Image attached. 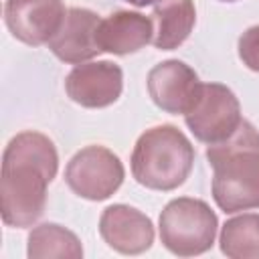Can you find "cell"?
Wrapping results in <instances>:
<instances>
[{"label":"cell","instance_id":"6da1fadb","mask_svg":"<svg viewBox=\"0 0 259 259\" xmlns=\"http://www.w3.org/2000/svg\"><path fill=\"white\" fill-rule=\"evenodd\" d=\"M59 170L55 142L34 130L16 134L2 152L0 210L8 227H32L45 212L47 186Z\"/></svg>","mask_w":259,"mask_h":259},{"label":"cell","instance_id":"7a4b0ae2","mask_svg":"<svg viewBox=\"0 0 259 259\" xmlns=\"http://www.w3.org/2000/svg\"><path fill=\"white\" fill-rule=\"evenodd\" d=\"M212 166V198L227 212L259 208V132L243 119L225 142L206 148Z\"/></svg>","mask_w":259,"mask_h":259},{"label":"cell","instance_id":"3957f363","mask_svg":"<svg viewBox=\"0 0 259 259\" xmlns=\"http://www.w3.org/2000/svg\"><path fill=\"white\" fill-rule=\"evenodd\" d=\"M194 146L176 125L162 123L146 130L132 152L130 168L138 184L170 192L186 182L194 166Z\"/></svg>","mask_w":259,"mask_h":259},{"label":"cell","instance_id":"277c9868","mask_svg":"<svg viewBox=\"0 0 259 259\" xmlns=\"http://www.w3.org/2000/svg\"><path fill=\"white\" fill-rule=\"evenodd\" d=\"M162 245L178 257H194L212 249L219 219L208 202L192 196L172 198L158 221Z\"/></svg>","mask_w":259,"mask_h":259},{"label":"cell","instance_id":"5b68a950","mask_svg":"<svg viewBox=\"0 0 259 259\" xmlns=\"http://www.w3.org/2000/svg\"><path fill=\"white\" fill-rule=\"evenodd\" d=\"M184 123L192 136L214 146L229 140L243 123L237 95L223 83H202L194 105L184 113Z\"/></svg>","mask_w":259,"mask_h":259},{"label":"cell","instance_id":"8992f818","mask_svg":"<svg viewBox=\"0 0 259 259\" xmlns=\"http://www.w3.org/2000/svg\"><path fill=\"white\" fill-rule=\"evenodd\" d=\"M125 178V168L117 154L105 146L81 148L65 166L67 186L85 200H105L117 192Z\"/></svg>","mask_w":259,"mask_h":259},{"label":"cell","instance_id":"52a82bcc","mask_svg":"<svg viewBox=\"0 0 259 259\" xmlns=\"http://www.w3.org/2000/svg\"><path fill=\"white\" fill-rule=\"evenodd\" d=\"M65 91L69 99L81 107H109L123 91V71L111 61H87L75 65L65 77Z\"/></svg>","mask_w":259,"mask_h":259},{"label":"cell","instance_id":"ba28073f","mask_svg":"<svg viewBox=\"0 0 259 259\" xmlns=\"http://www.w3.org/2000/svg\"><path fill=\"white\" fill-rule=\"evenodd\" d=\"M202 81L196 71L178 59H168L150 69L146 87L156 103L166 113L184 115L196 101Z\"/></svg>","mask_w":259,"mask_h":259},{"label":"cell","instance_id":"9c48e42d","mask_svg":"<svg viewBox=\"0 0 259 259\" xmlns=\"http://www.w3.org/2000/svg\"><path fill=\"white\" fill-rule=\"evenodd\" d=\"M63 0H6L4 22L12 36L24 45H49L65 20Z\"/></svg>","mask_w":259,"mask_h":259},{"label":"cell","instance_id":"30bf717a","mask_svg":"<svg viewBox=\"0 0 259 259\" xmlns=\"http://www.w3.org/2000/svg\"><path fill=\"white\" fill-rule=\"evenodd\" d=\"M99 235L121 255L146 253L154 243V225L148 214L130 204H111L99 217Z\"/></svg>","mask_w":259,"mask_h":259},{"label":"cell","instance_id":"8fae6325","mask_svg":"<svg viewBox=\"0 0 259 259\" xmlns=\"http://www.w3.org/2000/svg\"><path fill=\"white\" fill-rule=\"evenodd\" d=\"M99 24H101V18L97 12L89 8H79V6L69 8L61 28L49 40L51 53L59 61L69 65H81L91 61L101 53L97 42Z\"/></svg>","mask_w":259,"mask_h":259},{"label":"cell","instance_id":"7c38bea8","mask_svg":"<svg viewBox=\"0 0 259 259\" xmlns=\"http://www.w3.org/2000/svg\"><path fill=\"white\" fill-rule=\"evenodd\" d=\"M154 38L152 16L132 10H115L101 20L97 42L101 53L132 55L144 49Z\"/></svg>","mask_w":259,"mask_h":259},{"label":"cell","instance_id":"4fadbf2b","mask_svg":"<svg viewBox=\"0 0 259 259\" xmlns=\"http://www.w3.org/2000/svg\"><path fill=\"white\" fill-rule=\"evenodd\" d=\"M154 38L152 45L160 51L178 49L196 24V8L192 0H158L152 10Z\"/></svg>","mask_w":259,"mask_h":259},{"label":"cell","instance_id":"5bb4252c","mask_svg":"<svg viewBox=\"0 0 259 259\" xmlns=\"http://www.w3.org/2000/svg\"><path fill=\"white\" fill-rule=\"evenodd\" d=\"M26 255L30 259H47V257H69L81 259L83 247L79 237L57 225V223H42L32 227L26 239Z\"/></svg>","mask_w":259,"mask_h":259},{"label":"cell","instance_id":"9a60e30c","mask_svg":"<svg viewBox=\"0 0 259 259\" xmlns=\"http://www.w3.org/2000/svg\"><path fill=\"white\" fill-rule=\"evenodd\" d=\"M219 247L231 259H259V214L243 212L229 219L221 229Z\"/></svg>","mask_w":259,"mask_h":259},{"label":"cell","instance_id":"2e32d148","mask_svg":"<svg viewBox=\"0 0 259 259\" xmlns=\"http://www.w3.org/2000/svg\"><path fill=\"white\" fill-rule=\"evenodd\" d=\"M237 51H239V59L243 61V65L255 73H259V24L249 26L237 42Z\"/></svg>","mask_w":259,"mask_h":259},{"label":"cell","instance_id":"e0dca14e","mask_svg":"<svg viewBox=\"0 0 259 259\" xmlns=\"http://www.w3.org/2000/svg\"><path fill=\"white\" fill-rule=\"evenodd\" d=\"M221 2H237V0H221Z\"/></svg>","mask_w":259,"mask_h":259}]
</instances>
